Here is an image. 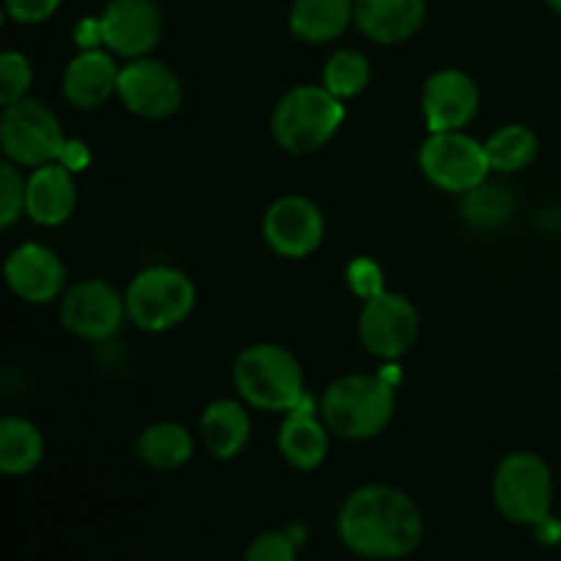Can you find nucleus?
<instances>
[{
	"instance_id": "obj_1",
	"label": "nucleus",
	"mask_w": 561,
	"mask_h": 561,
	"mask_svg": "<svg viewBox=\"0 0 561 561\" xmlns=\"http://www.w3.org/2000/svg\"><path fill=\"white\" fill-rule=\"evenodd\" d=\"M340 540L356 557L394 561L422 546L425 520L409 493L392 485H365L351 493L337 515Z\"/></svg>"
},
{
	"instance_id": "obj_2",
	"label": "nucleus",
	"mask_w": 561,
	"mask_h": 561,
	"mask_svg": "<svg viewBox=\"0 0 561 561\" xmlns=\"http://www.w3.org/2000/svg\"><path fill=\"white\" fill-rule=\"evenodd\" d=\"M318 411L334 436L367 442L392 422L394 387L383 376H343L329 383Z\"/></svg>"
},
{
	"instance_id": "obj_3",
	"label": "nucleus",
	"mask_w": 561,
	"mask_h": 561,
	"mask_svg": "<svg viewBox=\"0 0 561 561\" xmlns=\"http://www.w3.org/2000/svg\"><path fill=\"white\" fill-rule=\"evenodd\" d=\"M236 392L261 411H294L305 400V376L290 351L277 343H255L233 365Z\"/></svg>"
},
{
	"instance_id": "obj_4",
	"label": "nucleus",
	"mask_w": 561,
	"mask_h": 561,
	"mask_svg": "<svg viewBox=\"0 0 561 561\" xmlns=\"http://www.w3.org/2000/svg\"><path fill=\"white\" fill-rule=\"evenodd\" d=\"M345 121L343 99L323 85H296L272 113V135L288 153H312L327 146Z\"/></svg>"
},
{
	"instance_id": "obj_5",
	"label": "nucleus",
	"mask_w": 561,
	"mask_h": 561,
	"mask_svg": "<svg viewBox=\"0 0 561 561\" xmlns=\"http://www.w3.org/2000/svg\"><path fill=\"white\" fill-rule=\"evenodd\" d=\"M197 290L184 272L173 266H151L131 279L126 290L129 321L142 332H168L192 316Z\"/></svg>"
},
{
	"instance_id": "obj_6",
	"label": "nucleus",
	"mask_w": 561,
	"mask_h": 561,
	"mask_svg": "<svg viewBox=\"0 0 561 561\" xmlns=\"http://www.w3.org/2000/svg\"><path fill=\"white\" fill-rule=\"evenodd\" d=\"M493 502L499 513L518 526H537L551 515L553 477L535 453H513L493 477Z\"/></svg>"
},
{
	"instance_id": "obj_7",
	"label": "nucleus",
	"mask_w": 561,
	"mask_h": 561,
	"mask_svg": "<svg viewBox=\"0 0 561 561\" xmlns=\"http://www.w3.org/2000/svg\"><path fill=\"white\" fill-rule=\"evenodd\" d=\"M420 168L433 186L444 192H471L491 173L485 142L463 129L431 131L420 148Z\"/></svg>"
},
{
	"instance_id": "obj_8",
	"label": "nucleus",
	"mask_w": 561,
	"mask_h": 561,
	"mask_svg": "<svg viewBox=\"0 0 561 561\" xmlns=\"http://www.w3.org/2000/svg\"><path fill=\"white\" fill-rule=\"evenodd\" d=\"M66 137L60 131L58 118L49 107L33 99L3 107L0 118V146L9 162L20 168H42V164L58 162L60 148Z\"/></svg>"
},
{
	"instance_id": "obj_9",
	"label": "nucleus",
	"mask_w": 561,
	"mask_h": 561,
	"mask_svg": "<svg viewBox=\"0 0 561 561\" xmlns=\"http://www.w3.org/2000/svg\"><path fill=\"white\" fill-rule=\"evenodd\" d=\"M359 340L378 359H400L420 340V312L403 294L367 299L359 312Z\"/></svg>"
},
{
	"instance_id": "obj_10",
	"label": "nucleus",
	"mask_w": 561,
	"mask_h": 561,
	"mask_svg": "<svg viewBox=\"0 0 561 561\" xmlns=\"http://www.w3.org/2000/svg\"><path fill=\"white\" fill-rule=\"evenodd\" d=\"M126 312V296H121L104 279L77 283L60 296V323L66 332L82 340H107L121 329Z\"/></svg>"
},
{
	"instance_id": "obj_11",
	"label": "nucleus",
	"mask_w": 561,
	"mask_h": 561,
	"mask_svg": "<svg viewBox=\"0 0 561 561\" xmlns=\"http://www.w3.org/2000/svg\"><path fill=\"white\" fill-rule=\"evenodd\" d=\"M181 80L168 64L135 58L121 66L118 99L140 118H168L181 107Z\"/></svg>"
},
{
	"instance_id": "obj_12",
	"label": "nucleus",
	"mask_w": 561,
	"mask_h": 561,
	"mask_svg": "<svg viewBox=\"0 0 561 561\" xmlns=\"http://www.w3.org/2000/svg\"><path fill=\"white\" fill-rule=\"evenodd\" d=\"M263 239L277 255L307 257L321 247V208L301 195L277 197L263 214Z\"/></svg>"
},
{
	"instance_id": "obj_13",
	"label": "nucleus",
	"mask_w": 561,
	"mask_h": 561,
	"mask_svg": "<svg viewBox=\"0 0 561 561\" xmlns=\"http://www.w3.org/2000/svg\"><path fill=\"white\" fill-rule=\"evenodd\" d=\"M104 47L121 58H146L162 38V11L153 0H110L99 16Z\"/></svg>"
},
{
	"instance_id": "obj_14",
	"label": "nucleus",
	"mask_w": 561,
	"mask_h": 561,
	"mask_svg": "<svg viewBox=\"0 0 561 561\" xmlns=\"http://www.w3.org/2000/svg\"><path fill=\"white\" fill-rule=\"evenodd\" d=\"M480 110V88L466 71L442 69L422 88V115L431 131L463 129Z\"/></svg>"
},
{
	"instance_id": "obj_15",
	"label": "nucleus",
	"mask_w": 561,
	"mask_h": 561,
	"mask_svg": "<svg viewBox=\"0 0 561 561\" xmlns=\"http://www.w3.org/2000/svg\"><path fill=\"white\" fill-rule=\"evenodd\" d=\"M5 285L31 305H47L66 294V268L49 247L27 241L5 261Z\"/></svg>"
},
{
	"instance_id": "obj_16",
	"label": "nucleus",
	"mask_w": 561,
	"mask_h": 561,
	"mask_svg": "<svg viewBox=\"0 0 561 561\" xmlns=\"http://www.w3.org/2000/svg\"><path fill=\"white\" fill-rule=\"evenodd\" d=\"M121 66L113 53L104 49H80L64 71V96L77 110H96L110 96H118Z\"/></svg>"
},
{
	"instance_id": "obj_17",
	"label": "nucleus",
	"mask_w": 561,
	"mask_h": 561,
	"mask_svg": "<svg viewBox=\"0 0 561 561\" xmlns=\"http://www.w3.org/2000/svg\"><path fill=\"white\" fill-rule=\"evenodd\" d=\"M77 206L75 173L60 162L33 168L25 184V217L36 225L55 228L66 222Z\"/></svg>"
},
{
	"instance_id": "obj_18",
	"label": "nucleus",
	"mask_w": 561,
	"mask_h": 561,
	"mask_svg": "<svg viewBox=\"0 0 561 561\" xmlns=\"http://www.w3.org/2000/svg\"><path fill=\"white\" fill-rule=\"evenodd\" d=\"M354 22L378 44H400L425 22V0H354Z\"/></svg>"
},
{
	"instance_id": "obj_19",
	"label": "nucleus",
	"mask_w": 561,
	"mask_h": 561,
	"mask_svg": "<svg viewBox=\"0 0 561 561\" xmlns=\"http://www.w3.org/2000/svg\"><path fill=\"white\" fill-rule=\"evenodd\" d=\"M279 455L294 469L312 471L329 455V427L310 411L307 400H301L294 411H288L277 433Z\"/></svg>"
},
{
	"instance_id": "obj_20",
	"label": "nucleus",
	"mask_w": 561,
	"mask_h": 561,
	"mask_svg": "<svg viewBox=\"0 0 561 561\" xmlns=\"http://www.w3.org/2000/svg\"><path fill=\"white\" fill-rule=\"evenodd\" d=\"M201 442L214 458L230 460L247 447L252 433L250 414L239 400H214L206 405L197 422Z\"/></svg>"
},
{
	"instance_id": "obj_21",
	"label": "nucleus",
	"mask_w": 561,
	"mask_h": 561,
	"mask_svg": "<svg viewBox=\"0 0 561 561\" xmlns=\"http://www.w3.org/2000/svg\"><path fill=\"white\" fill-rule=\"evenodd\" d=\"M354 20V0H294L288 25L307 44H327L343 36Z\"/></svg>"
},
{
	"instance_id": "obj_22",
	"label": "nucleus",
	"mask_w": 561,
	"mask_h": 561,
	"mask_svg": "<svg viewBox=\"0 0 561 561\" xmlns=\"http://www.w3.org/2000/svg\"><path fill=\"white\" fill-rule=\"evenodd\" d=\"M137 458L157 471L181 469L195 453V438L179 422H157L148 425L135 442Z\"/></svg>"
},
{
	"instance_id": "obj_23",
	"label": "nucleus",
	"mask_w": 561,
	"mask_h": 561,
	"mask_svg": "<svg viewBox=\"0 0 561 561\" xmlns=\"http://www.w3.org/2000/svg\"><path fill=\"white\" fill-rule=\"evenodd\" d=\"M44 458V436L33 422L5 416L0 422V471L9 477L31 474Z\"/></svg>"
},
{
	"instance_id": "obj_24",
	"label": "nucleus",
	"mask_w": 561,
	"mask_h": 561,
	"mask_svg": "<svg viewBox=\"0 0 561 561\" xmlns=\"http://www.w3.org/2000/svg\"><path fill=\"white\" fill-rule=\"evenodd\" d=\"M485 153L491 170L499 173H518L537 157V137L529 126L507 124L493 131L485 140Z\"/></svg>"
},
{
	"instance_id": "obj_25",
	"label": "nucleus",
	"mask_w": 561,
	"mask_h": 561,
	"mask_svg": "<svg viewBox=\"0 0 561 561\" xmlns=\"http://www.w3.org/2000/svg\"><path fill=\"white\" fill-rule=\"evenodd\" d=\"M323 88L337 99H354L370 85V60L359 49H337L323 66Z\"/></svg>"
},
{
	"instance_id": "obj_26",
	"label": "nucleus",
	"mask_w": 561,
	"mask_h": 561,
	"mask_svg": "<svg viewBox=\"0 0 561 561\" xmlns=\"http://www.w3.org/2000/svg\"><path fill=\"white\" fill-rule=\"evenodd\" d=\"M513 214V201L504 190L480 184L463 195V219L477 230H493L504 225Z\"/></svg>"
},
{
	"instance_id": "obj_27",
	"label": "nucleus",
	"mask_w": 561,
	"mask_h": 561,
	"mask_svg": "<svg viewBox=\"0 0 561 561\" xmlns=\"http://www.w3.org/2000/svg\"><path fill=\"white\" fill-rule=\"evenodd\" d=\"M33 85V69L31 60L16 49H5L0 55V102L3 107L27 99V91Z\"/></svg>"
},
{
	"instance_id": "obj_28",
	"label": "nucleus",
	"mask_w": 561,
	"mask_h": 561,
	"mask_svg": "<svg viewBox=\"0 0 561 561\" xmlns=\"http://www.w3.org/2000/svg\"><path fill=\"white\" fill-rule=\"evenodd\" d=\"M25 184L27 179H22L20 164L3 159L0 162V225L5 230L25 214Z\"/></svg>"
},
{
	"instance_id": "obj_29",
	"label": "nucleus",
	"mask_w": 561,
	"mask_h": 561,
	"mask_svg": "<svg viewBox=\"0 0 561 561\" xmlns=\"http://www.w3.org/2000/svg\"><path fill=\"white\" fill-rule=\"evenodd\" d=\"M296 546L290 531H263L250 542L244 561H296Z\"/></svg>"
},
{
	"instance_id": "obj_30",
	"label": "nucleus",
	"mask_w": 561,
	"mask_h": 561,
	"mask_svg": "<svg viewBox=\"0 0 561 561\" xmlns=\"http://www.w3.org/2000/svg\"><path fill=\"white\" fill-rule=\"evenodd\" d=\"M345 279H348V288L362 301L387 294V288H383V272L373 257H356V261H351L348 268H345Z\"/></svg>"
},
{
	"instance_id": "obj_31",
	"label": "nucleus",
	"mask_w": 561,
	"mask_h": 561,
	"mask_svg": "<svg viewBox=\"0 0 561 561\" xmlns=\"http://www.w3.org/2000/svg\"><path fill=\"white\" fill-rule=\"evenodd\" d=\"M64 0H3L5 14L20 25H38L60 9Z\"/></svg>"
},
{
	"instance_id": "obj_32",
	"label": "nucleus",
	"mask_w": 561,
	"mask_h": 561,
	"mask_svg": "<svg viewBox=\"0 0 561 561\" xmlns=\"http://www.w3.org/2000/svg\"><path fill=\"white\" fill-rule=\"evenodd\" d=\"M58 162L64 168H69L71 173H80V170H85L91 164V151H88V146L82 140H66L64 148H60Z\"/></svg>"
},
{
	"instance_id": "obj_33",
	"label": "nucleus",
	"mask_w": 561,
	"mask_h": 561,
	"mask_svg": "<svg viewBox=\"0 0 561 561\" xmlns=\"http://www.w3.org/2000/svg\"><path fill=\"white\" fill-rule=\"evenodd\" d=\"M75 38H77V44H80V49H99V47H104L102 22H99V16H88V20H82L80 25H77Z\"/></svg>"
},
{
	"instance_id": "obj_34",
	"label": "nucleus",
	"mask_w": 561,
	"mask_h": 561,
	"mask_svg": "<svg viewBox=\"0 0 561 561\" xmlns=\"http://www.w3.org/2000/svg\"><path fill=\"white\" fill-rule=\"evenodd\" d=\"M535 529L540 531V540L542 542H557L559 537H561V524H557V520H553L551 515H548L546 520H540V524H537Z\"/></svg>"
},
{
	"instance_id": "obj_35",
	"label": "nucleus",
	"mask_w": 561,
	"mask_h": 561,
	"mask_svg": "<svg viewBox=\"0 0 561 561\" xmlns=\"http://www.w3.org/2000/svg\"><path fill=\"white\" fill-rule=\"evenodd\" d=\"M548 5H551L553 11H557V14H561V0H546Z\"/></svg>"
}]
</instances>
